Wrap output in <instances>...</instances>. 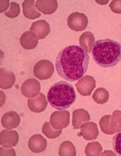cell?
<instances>
[{"label": "cell", "mask_w": 121, "mask_h": 156, "mask_svg": "<svg viewBox=\"0 0 121 156\" xmlns=\"http://www.w3.org/2000/svg\"><path fill=\"white\" fill-rule=\"evenodd\" d=\"M47 100L52 107L64 111L75 102L76 94L71 84L60 81L51 86L47 94Z\"/></svg>", "instance_id": "obj_3"}, {"label": "cell", "mask_w": 121, "mask_h": 156, "mask_svg": "<svg viewBox=\"0 0 121 156\" xmlns=\"http://www.w3.org/2000/svg\"><path fill=\"white\" fill-rule=\"evenodd\" d=\"M80 128V134L86 140L96 139L99 133L98 126L94 122H87L82 124Z\"/></svg>", "instance_id": "obj_13"}, {"label": "cell", "mask_w": 121, "mask_h": 156, "mask_svg": "<svg viewBox=\"0 0 121 156\" xmlns=\"http://www.w3.org/2000/svg\"><path fill=\"white\" fill-rule=\"evenodd\" d=\"M110 118H111L110 115H104L100 119V121H99V125H100L102 132L108 135H112L115 134V133L113 132L110 128Z\"/></svg>", "instance_id": "obj_26"}, {"label": "cell", "mask_w": 121, "mask_h": 156, "mask_svg": "<svg viewBox=\"0 0 121 156\" xmlns=\"http://www.w3.org/2000/svg\"><path fill=\"white\" fill-rule=\"evenodd\" d=\"M75 86L81 95L89 96L96 87V81L92 76H85L76 83Z\"/></svg>", "instance_id": "obj_8"}, {"label": "cell", "mask_w": 121, "mask_h": 156, "mask_svg": "<svg viewBox=\"0 0 121 156\" xmlns=\"http://www.w3.org/2000/svg\"><path fill=\"white\" fill-rule=\"evenodd\" d=\"M42 132L49 139H56L61 134L62 129H55L51 127L50 122H46L43 126Z\"/></svg>", "instance_id": "obj_25"}, {"label": "cell", "mask_w": 121, "mask_h": 156, "mask_svg": "<svg viewBox=\"0 0 121 156\" xmlns=\"http://www.w3.org/2000/svg\"><path fill=\"white\" fill-rule=\"evenodd\" d=\"M20 117L16 112L9 111L5 113L1 119L2 126L7 129L16 128L20 123Z\"/></svg>", "instance_id": "obj_14"}, {"label": "cell", "mask_w": 121, "mask_h": 156, "mask_svg": "<svg viewBox=\"0 0 121 156\" xmlns=\"http://www.w3.org/2000/svg\"><path fill=\"white\" fill-rule=\"evenodd\" d=\"M93 100L98 104H104L109 98V91L103 87L98 88L92 95Z\"/></svg>", "instance_id": "obj_22"}, {"label": "cell", "mask_w": 121, "mask_h": 156, "mask_svg": "<svg viewBox=\"0 0 121 156\" xmlns=\"http://www.w3.org/2000/svg\"><path fill=\"white\" fill-rule=\"evenodd\" d=\"M90 62L87 52L76 45L68 46L58 54L56 69L62 78L69 81L81 79L85 74Z\"/></svg>", "instance_id": "obj_1"}, {"label": "cell", "mask_w": 121, "mask_h": 156, "mask_svg": "<svg viewBox=\"0 0 121 156\" xmlns=\"http://www.w3.org/2000/svg\"><path fill=\"white\" fill-rule=\"evenodd\" d=\"M20 13L19 5L15 2H11L10 3V7L9 10L4 13L5 15L10 18L17 17Z\"/></svg>", "instance_id": "obj_27"}, {"label": "cell", "mask_w": 121, "mask_h": 156, "mask_svg": "<svg viewBox=\"0 0 121 156\" xmlns=\"http://www.w3.org/2000/svg\"><path fill=\"white\" fill-rule=\"evenodd\" d=\"M54 64L49 60H41L34 66L33 74L35 77L41 80L50 78L54 73Z\"/></svg>", "instance_id": "obj_4"}, {"label": "cell", "mask_w": 121, "mask_h": 156, "mask_svg": "<svg viewBox=\"0 0 121 156\" xmlns=\"http://www.w3.org/2000/svg\"><path fill=\"white\" fill-rule=\"evenodd\" d=\"M92 56L100 66L113 67L121 60V44L111 39L98 40L92 48Z\"/></svg>", "instance_id": "obj_2"}, {"label": "cell", "mask_w": 121, "mask_h": 156, "mask_svg": "<svg viewBox=\"0 0 121 156\" xmlns=\"http://www.w3.org/2000/svg\"><path fill=\"white\" fill-rule=\"evenodd\" d=\"M95 43L94 35L91 32H85L79 37V44L88 53H90Z\"/></svg>", "instance_id": "obj_19"}, {"label": "cell", "mask_w": 121, "mask_h": 156, "mask_svg": "<svg viewBox=\"0 0 121 156\" xmlns=\"http://www.w3.org/2000/svg\"><path fill=\"white\" fill-rule=\"evenodd\" d=\"M21 90L22 95L27 98L35 97L40 94L41 90L40 83L34 78L28 79L22 83Z\"/></svg>", "instance_id": "obj_9"}, {"label": "cell", "mask_w": 121, "mask_h": 156, "mask_svg": "<svg viewBox=\"0 0 121 156\" xmlns=\"http://www.w3.org/2000/svg\"><path fill=\"white\" fill-rule=\"evenodd\" d=\"M47 142L45 138L40 134H35L30 137L28 142V147L31 151L40 153L45 151Z\"/></svg>", "instance_id": "obj_11"}, {"label": "cell", "mask_w": 121, "mask_h": 156, "mask_svg": "<svg viewBox=\"0 0 121 156\" xmlns=\"http://www.w3.org/2000/svg\"><path fill=\"white\" fill-rule=\"evenodd\" d=\"M20 44L25 49L31 50L37 46L38 40L33 37L30 32L27 31L22 34L20 38Z\"/></svg>", "instance_id": "obj_20"}, {"label": "cell", "mask_w": 121, "mask_h": 156, "mask_svg": "<svg viewBox=\"0 0 121 156\" xmlns=\"http://www.w3.org/2000/svg\"><path fill=\"white\" fill-rule=\"evenodd\" d=\"M113 147L115 152L121 156V132L116 134L113 139Z\"/></svg>", "instance_id": "obj_28"}, {"label": "cell", "mask_w": 121, "mask_h": 156, "mask_svg": "<svg viewBox=\"0 0 121 156\" xmlns=\"http://www.w3.org/2000/svg\"><path fill=\"white\" fill-rule=\"evenodd\" d=\"M35 1H24L22 3L23 13L25 17L30 20H34L41 16V14L39 12L35 5Z\"/></svg>", "instance_id": "obj_18"}, {"label": "cell", "mask_w": 121, "mask_h": 156, "mask_svg": "<svg viewBox=\"0 0 121 156\" xmlns=\"http://www.w3.org/2000/svg\"><path fill=\"white\" fill-rule=\"evenodd\" d=\"M27 104L30 111L36 113L44 111L47 106L46 96L43 93H40L35 98L29 99L27 100Z\"/></svg>", "instance_id": "obj_12"}, {"label": "cell", "mask_w": 121, "mask_h": 156, "mask_svg": "<svg viewBox=\"0 0 121 156\" xmlns=\"http://www.w3.org/2000/svg\"><path fill=\"white\" fill-rule=\"evenodd\" d=\"M19 140V135L14 130H2L0 134V144L4 148L15 147Z\"/></svg>", "instance_id": "obj_10"}, {"label": "cell", "mask_w": 121, "mask_h": 156, "mask_svg": "<svg viewBox=\"0 0 121 156\" xmlns=\"http://www.w3.org/2000/svg\"><path fill=\"white\" fill-rule=\"evenodd\" d=\"M35 7L42 13L46 15L54 13L58 8V2L56 0L36 1Z\"/></svg>", "instance_id": "obj_17"}, {"label": "cell", "mask_w": 121, "mask_h": 156, "mask_svg": "<svg viewBox=\"0 0 121 156\" xmlns=\"http://www.w3.org/2000/svg\"><path fill=\"white\" fill-rule=\"evenodd\" d=\"M30 32L33 37L38 40H42L46 38L50 32L49 24L44 20L36 21L32 23Z\"/></svg>", "instance_id": "obj_7"}, {"label": "cell", "mask_w": 121, "mask_h": 156, "mask_svg": "<svg viewBox=\"0 0 121 156\" xmlns=\"http://www.w3.org/2000/svg\"><path fill=\"white\" fill-rule=\"evenodd\" d=\"M50 123L52 126L57 130L68 126L70 123V113L67 111H55L50 116Z\"/></svg>", "instance_id": "obj_6"}, {"label": "cell", "mask_w": 121, "mask_h": 156, "mask_svg": "<svg viewBox=\"0 0 121 156\" xmlns=\"http://www.w3.org/2000/svg\"><path fill=\"white\" fill-rule=\"evenodd\" d=\"M76 155V148L71 142L65 141L60 144L59 149V156H75Z\"/></svg>", "instance_id": "obj_23"}, {"label": "cell", "mask_w": 121, "mask_h": 156, "mask_svg": "<svg viewBox=\"0 0 121 156\" xmlns=\"http://www.w3.org/2000/svg\"><path fill=\"white\" fill-rule=\"evenodd\" d=\"M90 120V116L87 111L83 109H78L73 112L72 125L73 129H79L84 122Z\"/></svg>", "instance_id": "obj_15"}, {"label": "cell", "mask_w": 121, "mask_h": 156, "mask_svg": "<svg viewBox=\"0 0 121 156\" xmlns=\"http://www.w3.org/2000/svg\"><path fill=\"white\" fill-rule=\"evenodd\" d=\"M110 129L115 133L121 132V111L116 110L113 112L110 120Z\"/></svg>", "instance_id": "obj_21"}, {"label": "cell", "mask_w": 121, "mask_h": 156, "mask_svg": "<svg viewBox=\"0 0 121 156\" xmlns=\"http://www.w3.org/2000/svg\"><path fill=\"white\" fill-rule=\"evenodd\" d=\"M102 147L98 142H92L87 144L85 153L87 156H99L102 154Z\"/></svg>", "instance_id": "obj_24"}, {"label": "cell", "mask_w": 121, "mask_h": 156, "mask_svg": "<svg viewBox=\"0 0 121 156\" xmlns=\"http://www.w3.org/2000/svg\"><path fill=\"white\" fill-rule=\"evenodd\" d=\"M15 82V76L10 71L1 68L0 69V87L2 89L11 88Z\"/></svg>", "instance_id": "obj_16"}, {"label": "cell", "mask_w": 121, "mask_h": 156, "mask_svg": "<svg viewBox=\"0 0 121 156\" xmlns=\"http://www.w3.org/2000/svg\"><path fill=\"white\" fill-rule=\"evenodd\" d=\"M109 6L114 13H121V1H112Z\"/></svg>", "instance_id": "obj_29"}, {"label": "cell", "mask_w": 121, "mask_h": 156, "mask_svg": "<svg viewBox=\"0 0 121 156\" xmlns=\"http://www.w3.org/2000/svg\"><path fill=\"white\" fill-rule=\"evenodd\" d=\"M88 23L87 16L79 12H73L67 18V25L71 30L80 32L85 30Z\"/></svg>", "instance_id": "obj_5"}]
</instances>
